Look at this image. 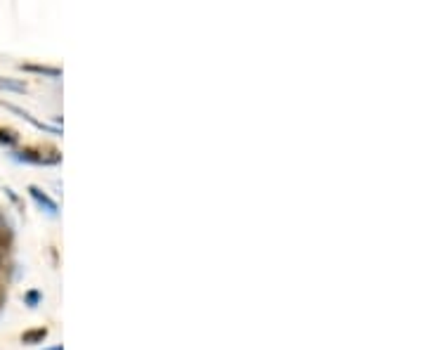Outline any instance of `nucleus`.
I'll list each match as a JSON object with an SVG mask.
<instances>
[{
    "instance_id": "f257e3e1",
    "label": "nucleus",
    "mask_w": 425,
    "mask_h": 350,
    "mask_svg": "<svg viewBox=\"0 0 425 350\" xmlns=\"http://www.w3.org/2000/svg\"><path fill=\"white\" fill-rule=\"evenodd\" d=\"M15 161L19 164H31V166H57L62 164V154L60 152H38V149H21V152L12 154Z\"/></svg>"
},
{
    "instance_id": "f03ea898",
    "label": "nucleus",
    "mask_w": 425,
    "mask_h": 350,
    "mask_svg": "<svg viewBox=\"0 0 425 350\" xmlns=\"http://www.w3.org/2000/svg\"><path fill=\"white\" fill-rule=\"evenodd\" d=\"M12 244H15V227L8 216L0 213V268L8 261L10 251H12Z\"/></svg>"
},
{
    "instance_id": "7ed1b4c3",
    "label": "nucleus",
    "mask_w": 425,
    "mask_h": 350,
    "mask_svg": "<svg viewBox=\"0 0 425 350\" xmlns=\"http://www.w3.org/2000/svg\"><path fill=\"white\" fill-rule=\"evenodd\" d=\"M0 105H5L10 109V112H15V114H19L24 121H28L33 125V128H38V130H43V133H50V135H62V128L60 125H50V123H43V121H38V119H33L31 114L24 112L21 107H17V105H10V102H0Z\"/></svg>"
},
{
    "instance_id": "20e7f679",
    "label": "nucleus",
    "mask_w": 425,
    "mask_h": 350,
    "mask_svg": "<svg viewBox=\"0 0 425 350\" xmlns=\"http://www.w3.org/2000/svg\"><path fill=\"white\" fill-rule=\"evenodd\" d=\"M28 194H31V199H33V202H36V204H38L43 211H48L50 216H57V213H60V206H57V202H53V199H50L48 194H45L40 187H36V185H28Z\"/></svg>"
},
{
    "instance_id": "39448f33",
    "label": "nucleus",
    "mask_w": 425,
    "mask_h": 350,
    "mask_svg": "<svg viewBox=\"0 0 425 350\" xmlns=\"http://www.w3.org/2000/svg\"><path fill=\"white\" fill-rule=\"evenodd\" d=\"M21 71L38 73V76H48V78H60V76H62V69H57V67H45V64H21Z\"/></svg>"
},
{
    "instance_id": "423d86ee",
    "label": "nucleus",
    "mask_w": 425,
    "mask_h": 350,
    "mask_svg": "<svg viewBox=\"0 0 425 350\" xmlns=\"http://www.w3.org/2000/svg\"><path fill=\"white\" fill-rule=\"evenodd\" d=\"M45 338H48V329H45V326H38V329L24 331V334H21V343H26V346H38Z\"/></svg>"
},
{
    "instance_id": "0eeeda50",
    "label": "nucleus",
    "mask_w": 425,
    "mask_h": 350,
    "mask_svg": "<svg viewBox=\"0 0 425 350\" xmlns=\"http://www.w3.org/2000/svg\"><path fill=\"white\" fill-rule=\"evenodd\" d=\"M17 142H19V135L15 133V130H10V128H0V145L3 147H8V149H12Z\"/></svg>"
},
{
    "instance_id": "6e6552de",
    "label": "nucleus",
    "mask_w": 425,
    "mask_h": 350,
    "mask_svg": "<svg viewBox=\"0 0 425 350\" xmlns=\"http://www.w3.org/2000/svg\"><path fill=\"white\" fill-rule=\"evenodd\" d=\"M40 301H43V294H40L38 289H31V291H26V294H24V306H28V308L40 306Z\"/></svg>"
},
{
    "instance_id": "1a4fd4ad",
    "label": "nucleus",
    "mask_w": 425,
    "mask_h": 350,
    "mask_svg": "<svg viewBox=\"0 0 425 350\" xmlns=\"http://www.w3.org/2000/svg\"><path fill=\"white\" fill-rule=\"evenodd\" d=\"M0 88L5 90H15V93H24L26 85L19 83V81H10V78H0Z\"/></svg>"
},
{
    "instance_id": "9d476101",
    "label": "nucleus",
    "mask_w": 425,
    "mask_h": 350,
    "mask_svg": "<svg viewBox=\"0 0 425 350\" xmlns=\"http://www.w3.org/2000/svg\"><path fill=\"white\" fill-rule=\"evenodd\" d=\"M5 194H8V197H10V199H12V202H15V204H19V197H17V194L12 192V189H5Z\"/></svg>"
},
{
    "instance_id": "9b49d317",
    "label": "nucleus",
    "mask_w": 425,
    "mask_h": 350,
    "mask_svg": "<svg viewBox=\"0 0 425 350\" xmlns=\"http://www.w3.org/2000/svg\"><path fill=\"white\" fill-rule=\"evenodd\" d=\"M5 298H8V296H5L3 286H0V310H3V306H5Z\"/></svg>"
},
{
    "instance_id": "f8f14e48",
    "label": "nucleus",
    "mask_w": 425,
    "mask_h": 350,
    "mask_svg": "<svg viewBox=\"0 0 425 350\" xmlns=\"http://www.w3.org/2000/svg\"><path fill=\"white\" fill-rule=\"evenodd\" d=\"M45 350H64V346H55V348H45Z\"/></svg>"
}]
</instances>
